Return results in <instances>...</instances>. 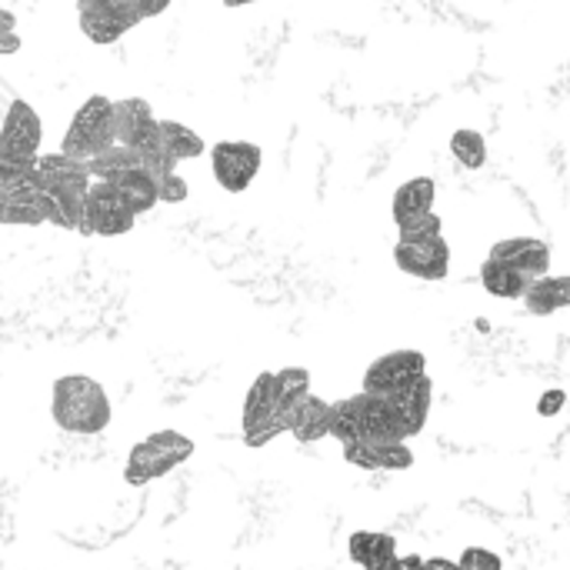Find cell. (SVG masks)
<instances>
[{"instance_id": "cell-28", "label": "cell", "mask_w": 570, "mask_h": 570, "mask_svg": "<svg viewBox=\"0 0 570 570\" xmlns=\"http://www.w3.org/2000/svg\"><path fill=\"white\" fill-rule=\"evenodd\" d=\"M187 180L174 170V174H167V177H160L157 180V197H160V204H180V200H187Z\"/></svg>"}, {"instance_id": "cell-20", "label": "cell", "mask_w": 570, "mask_h": 570, "mask_svg": "<svg viewBox=\"0 0 570 570\" xmlns=\"http://www.w3.org/2000/svg\"><path fill=\"white\" fill-rule=\"evenodd\" d=\"M77 180H94L83 160H73L67 154H40L37 157V184L53 194L57 187L77 184Z\"/></svg>"}, {"instance_id": "cell-5", "label": "cell", "mask_w": 570, "mask_h": 570, "mask_svg": "<svg viewBox=\"0 0 570 570\" xmlns=\"http://www.w3.org/2000/svg\"><path fill=\"white\" fill-rule=\"evenodd\" d=\"M140 20L137 0H77V27L97 47L117 43Z\"/></svg>"}, {"instance_id": "cell-11", "label": "cell", "mask_w": 570, "mask_h": 570, "mask_svg": "<svg viewBox=\"0 0 570 570\" xmlns=\"http://www.w3.org/2000/svg\"><path fill=\"white\" fill-rule=\"evenodd\" d=\"M157 134H160V120L154 117V107L144 97L114 100V137H117V144L140 150Z\"/></svg>"}, {"instance_id": "cell-13", "label": "cell", "mask_w": 570, "mask_h": 570, "mask_svg": "<svg viewBox=\"0 0 570 570\" xmlns=\"http://www.w3.org/2000/svg\"><path fill=\"white\" fill-rule=\"evenodd\" d=\"M387 401L394 404L397 421H401V431H404V438L411 441V438H417V434L424 431V424H428L431 401H434V384H431V377L424 374V377L404 384V387H401L397 394H391Z\"/></svg>"}, {"instance_id": "cell-24", "label": "cell", "mask_w": 570, "mask_h": 570, "mask_svg": "<svg viewBox=\"0 0 570 570\" xmlns=\"http://www.w3.org/2000/svg\"><path fill=\"white\" fill-rule=\"evenodd\" d=\"M274 391H277V407L287 417L307 394H311V371L304 367H284L274 374Z\"/></svg>"}, {"instance_id": "cell-26", "label": "cell", "mask_w": 570, "mask_h": 570, "mask_svg": "<svg viewBox=\"0 0 570 570\" xmlns=\"http://www.w3.org/2000/svg\"><path fill=\"white\" fill-rule=\"evenodd\" d=\"M441 214H424V217H417V220H411V224H404L401 227V237L397 240H404V244H417V240H431V237H441Z\"/></svg>"}, {"instance_id": "cell-1", "label": "cell", "mask_w": 570, "mask_h": 570, "mask_svg": "<svg viewBox=\"0 0 570 570\" xmlns=\"http://www.w3.org/2000/svg\"><path fill=\"white\" fill-rule=\"evenodd\" d=\"M50 417L67 434L94 438V434H104V428L110 424V397L94 377L67 374V377L53 381Z\"/></svg>"}, {"instance_id": "cell-33", "label": "cell", "mask_w": 570, "mask_h": 570, "mask_svg": "<svg viewBox=\"0 0 570 570\" xmlns=\"http://www.w3.org/2000/svg\"><path fill=\"white\" fill-rule=\"evenodd\" d=\"M424 570H461V568H458V561H448V558H431V561H424Z\"/></svg>"}, {"instance_id": "cell-23", "label": "cell", "mask_w": 570, "mask_h": 570, "mask_svg": "<svg viewBox=\"0 0 570 570\" xmlns=\"http://www.w3.org/2000/svg\"><path fill=\"white\" fill-rule=\"evenodd\" d=\"M160 144L167 147V154L180 164V160H197L207 147L204 137L197 130H190L180 120H160Z\"/></svg>"}, {"instance_id": "cell-6", "label": "cell", "mask_w": 570, "mask_h": 570, "mask_svg": "<svg viewBox=\"0 0 570 570\" xmlns=\"http://www.w3.org/2000/svg\"><path fill=\"white\" fill-rule=\"evenodd\" d=\"M261 164H264V150L250 140H220L210 147L214 180L227 194H244L261 174Z\"/></svg>"}, {"instance_id": "cell-25", "label": "cell", "mask_w": 570, "mask_h": 570, "mask_svg": "<svg viewBox=\"0 0 570 570\" xmlns=\"http://www.w3.org/2000/svg\"><path fill=\"white\" fill-rule=\"evenodd\" d=\"M451 154H454L468 170H481L484 160H488V140H484V134L461 127V130H454V137H451Z\"/></svg>"}, {"instance_id": "cell-35", "label": "cell", "mask_w": 570, "mask_h": 570, "mask_svg": "<svg viewBox=\"0 0 570 570\" xmlns=\"http://www.w3.org/2000/svg\"><path fill=\"white\" fill-rule=\"evenodd\" d=\"M227 7H247V3H257V0H224Z\"/></svg>"}, {"instance_id": "cell-21", "label": "cell", "mask_w": 570, "mask_h": 570, "mask_svg": "<svg viewBox=\"0 0 570 570\" xmlns=\"http://www.w3.org/2000/svg\"><path fill=\"white\" fill-rule=\"evenodd\" d=\"M110 184L117 187V194L124 197V204L130 207V214H147V210H154V207L160 204V197H157V180H154L144 167L127 170V174H120V177L110 180Z\"/></svg>"}, {"instance_id": "cell-10", "label": "cell", "mask_w": 570, "mask_h": 570, "mask_svg": "<svg viewBox=\"0 0 570 570\" xmlns=\"http://www.w3.org/2000/svg\"><path fill=\"white\" fill-rule=\"evenodd\" d=\"M394 264L417 281H444L451 271V247L444 237H431V240H417V244L397 240Z\"/></svg>"}, {"instance_id": "cell-30", "label": "cell", "mask_w": 570, "mask_h": 570, "mask_svg": "<svg viewBox=\"0 0 570 570\" xmlns=\"http://www.w3.org/2000/svg\"><path fill=\"white\" fill-rule=\"evenodd\" d=\"M564 404H568V394H564L561 387H554V391H548V394L538 401V414H541V417H554V414L564 411Z\"/></svg>"}, {"instance_id": "cell-32", "label": "cell", "mask_w": 570, "mask_h": 570, "mask_svg": "<svg viewBox=\"0 0 570 570\" xmlns=\"http://www.w3.org/2000/svg\"><path fill=\"white\" fill-rule=\"evenodd\" d=\"M170 7V0H137V10H140V17L144 20H150V17H157V13H164Z\"/></svg>"}, {"instance_id": "cell-15", "label": "cell", "mask_w": 570, "mask_h": 570, "mask_svg": "<svg viewBox=\"0 0 570 570\" xmlns=\"http://www.w3.org/2000/svg\"><path fill=\"white\" fill-rule=\"evenodd\" d=\"M334 428V404H327L317 394H307L291 414H287V434H294V441L301 444H314L331 438Z\"/></svg>"}, {"instance_id": "cell-17", "label": "cell", "mask_w": 570, "mask_h": 570, "mask_svg": "<svg viewBox=\"0 0 570 570\" xmlns=\"http://www.w3.org/2000/svg\"><path fill=\"white\" fill-rule=\"evenodd\" d=\"M351 561L364 570H387L391 561L397 558V541L394 534H381V531H357L347 541Z\"/></svg>"}, {"instance_id": "cell-18", "label": "cell", "mask_w": 570, "mask_h": 570, "mask_svg": "<svg viewBox=\"0 0 570 570\" xmlns=\"http://www.w3.org/2000/svg\"><path fill=\"white\" fill-rule=\"evenodd\" d=\"M524 307L534 314V317H551L558 311L570 307V274H561V277H538L528 294H524Z\"/></svg>"}, {"instance_id": "cell-29", "label": "cell", "mask_w": 570, "mask_h": 570, "mask_svg": "<svg viewBox=\"0 0 570 570\" xmlns=\"http://www.w3.org/2000/svg\"><path fill=\"white\" fill-rule=\"evenodd\" d=\"M20 50V33H17V17L0 7V57H10Z\"/></svg>"}, {"instance_id": "cell-8", "label": "cell", "mask_w": 570, "mask_h": 570, "mask_svg": "<svg viewBox=\"0 0 570 570\" xmlns=\"http://www.w3.org/2000/svg\"><path fill=\"white\" fill-rule=\"evenodd\" d=\"M428 374V357L421 351H391L384 357H377L367 374H364V391L377 394V397H391L397 394L404 384L417 381Z\"/></svg>"}, {"instance_id": "cell-7", "label": "cell", "mask_w": 570, "mask_h": 570, "mask_svg": "<svg viewBox=\"0 0 570 570\" xmlns=\"http://www.w3.org/2000/svg\"><path fill=\"white\" fill-rule=\"evenodd\" d=\"M137 224V214L124 204L110 180H90L87 190V237H124Z\"/></svg>"}, {"instance_id": "cell-12", "label": "cell", "mask_w": 570, "mask_h": 570, "mask_svg": "<svg viewBox=\"0 0 570 570\" xmlns=\"http://www.w3.org/2000/svg\"><path fill=\"white\" fill-rule=\"evenodd\" d=\"M344 461L357 471H407L414 451L404 441H354L344 444Z\"/></svg>"}, {"instance_id": "cell-4", "label": "cell", "mask_w": 570, "mask_h": 570, "mask_svg": "<svg viewBox=\"0 0 570 570\" xmlns=\"http://www.w3.org/2000/svg\"><path fill=\"white\" fill-rule=\"evenodd\" d=\"M244 444L247 448H264L274 438L287 434V417L277 407V391H274V374L264 371L250 384L244 397Z\"/></svg>"}, {"instance_id": "cell-27", "label": "cell", "mask_w": 570, "mask_h": 570, "mask_svg": "<svg viewBox=\"0 0 570 570\" xmlns=\"http://www.w3.org/2000/svg\"><path fill=\"white\" fill-rule=\"evenodd\" d=\"M458 568L461 570H504V561H501V554H494V551H488V548H468V551L461 554Z\"/></svg>"}, {"instance_id": "cell-22", "label": "cell", "mask_w": 570, "mask_h": 570, "mask_svg": "<svg viewBox=\"0 0 570 570\" xmlns=\"http://www.w3.org/2000/svg\"><path fill=\"white\" fill-rule=\"evenodd\" d=\"M137 167H144L140 150H134L127 144H110L107 150H100L97 157L87 160V170H90L94 180H117L120 174L137 170Z\"/></svg>"}, {"instance_id": "cell-31", "label": "cell", "mask_w": 570, "mask_h": 570, "mask_svg": "<svg viewBox=\"0 0 570 570\" xmlns=\"http://www.w3.org/2000/svg\"><path fill=\"white\" fill-rule=\"evenodd\" d=\"M387 570H424V558L421 554H397Z\"/></svg>"}, {"instance_id": "cell-16", "label": "cell", "mask_w": 570, "mask_h": 570, "mask_svg": "<svg viewBox=\"0 0 570 570\" xmlns=\"http://www.w3.org/2000/svg\"><path fill=\"white\" fill-rule=\"evenodd\" d=\"M434 197H438V184L431 177H411L404 180L397 190H394V200H391V214L397 220V227L424 217L434 210Z\"/></svg>"}, {"instance_id": "cell-14", "label": "cell", "mask_w": 570, "mask_h": 570, "mask_svg": "<svg viewBox=\"0 0 570 570\" xmlns=\"http://www.w3.org/2000/svg\"><path fill=\"white\" fill-rule=\"evenodd\" d=\"M488 257H498V261L518 267L531 281L544 277L548 267H551V247L544 240H538V237H508V240L494 244Z\"/></svg>"}, {"instance_id": "cell-19", "label": "cell", "mask_w": 570, "mask_h": 570, "mask_svg": "<svg viewBox=\"0 0 570 570\" xmlns=\"http://www.w3.org/2000/svg\"><path fill=\"white\" fill-rule=\"evenodd\" d=\"M481 284H484L488 294H494V297H501V301H524V294H528V287H531L534 281L524 277L518 267H511V264H504V261H498V257H488V261L481 264Z\"/></svg>"}, {"instance_id": "cell-34", "label": "cell", "mask_w": 570, "mask_h": 570, "mask_svg": "<svg viewBox=\"0 0 570 570\" xmlns=\"http://www.w3.org/2000/svg\"><path fill=\"white\" fill-rule=\"evenodd\" d=\"M3 210H7V190L0 187V224H3Z\"/></svg>"}, {"instance_id": "cell-2", "label": "cell", "mask_w": 570, "mask_h": 570, "mask_svg": "<svg viewBox=\"0 0 570 570\" xmlns=\"http://www.w3.org/2000/svg\"><path fill=\"white\" fill-rule=\"evenodd\" d=\"M190 458H194V441L190 438H184L180 431H157V434H150V438H144L140 444L130 448L124 481L130 488H144V484L170 474L174 468H180Z\"/></svg>"}, {"instance_id": "cell-9", "label": "cell", "mask_w": 570, "mask_h": 570, "mask_svg": "<svg viewBox=\"0 0 570 570\" xmlns=\"http://www.w3.org/2000/svg\"><path fill=\"white\" fill-rule=\"evenodd\" d=\"M43 124L27 100H10L0 124V154L7 157H40Z\"/></svg>"}, {"instance_id": "cell-3", "label": "cell", "mask_w": 570, "mask_h": 570, "mask_svg": "<svg viewBox=\"0 0 570 570\" xmlns=\"http://www.w3.org/2000/svg\"><path fill=\"white\" fill-rule=\"evenodd\" d=\"M110 144H117V137H114V100H107L104 94H94L70 117L60 154L87 164L90 157H97Z\"/></svg>"}]
</instances>
